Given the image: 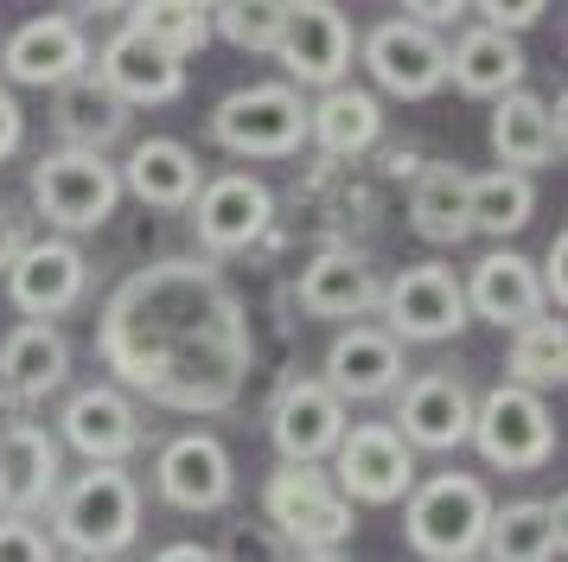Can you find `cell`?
I'll list each match as a JSON object with an SVG mask.
<instances>
[{
	"label": "cell",
	"mask_w": 568,
	"mask_h": 562,
	"mask_svg": "<svg viewBox=\"0 0 568 562\" xmlns=\"http://www.w3.org/2000/svg\"><path fill=\"white\" fill-rule=\"evenodd\" d=\"M141 39H154L160 51H173V58H192V51H205L211 39V7L199 0H148V7H122Z\"/></svg>",
	"instance_id": "obj_34"
},
{
	"label": "cell",
	"mask_w": 568,
	"mask_h": 562,
	"mask_svg": "<svg viewBox=\"0 0 568 562\" xmlns=\"http://www.w3.org/2000/svg\"><path fill=\"white\" fill-rule=\"evenodd\" d=\"M307 141L326 160H358L384 141V102L371 97L364 83H338V90H320L307 102Z\"/></svg>",
	"instance_id": "obj_29"
},
{
	"label": "cell",
	"mask_w": 568,
	"mask_h": 562,
	"mask_svg": "<svg viewBox=\"0 0 568 562\" xmlns=\"http://www.w3.org/2000/svg\"><path fill=\"white\" fill-rule=\"evenodd\" d=\"M148 562H217V556H211L205 543H166V550H154Z\"/></svg>",
	"instance_id": "obj_43"
},
{
	"label": "cell",
	"mask_w": 568,
	"mask_h": 562,
	"mask_svg": "<svg viewBox=\"0 0 568 562\" xmlns=\"http://www.w3.org/2000/svg\"><path fill=\"white\" fill-rule=\"evenodd\" d=\"M90 64H97V77H103L109 97L129 102V109H160V102L185 97V58L160 51L154 39H141L134 26H115Z\"/></svg>",
	"instance_id": "obj_20"
},
{
	"label": "cell",
	"mask_w": 568,
	"mask_h": 562,
	"mask_svg": "<svg viewBox=\"0 0 568 562\" xmlns=\"http://www.w3.org/2000/svg\"><path fill=\"white\" fill-rule=\"evenodd\" d=\"M333 485L345 505H403L415 492V454L403 448V434L389 422H352L345 441L333 448Z\"/></svg>",
	"instance_id": "obj_10"
},
{
	"label": "cell",
	"mask_w": 568,
	"mask_h": 562,
	"mask_svg": "<svg viewBox=\"0 0 568 562\" xmlns=\"http://www.w3.org/2000/svg\"><path fill=\"white\" fill-rule=\"evenodd\" d=\"M403 20L440 32V26H466V7H460V0H454V7H447V0H409V7H403Z\"/></svg>",
	"instance_id": "obj_41"
},
{
	"label": "cell",
	"mask_w": 568,
	"mask_h": 562,
	"mask_svg": "<svg viewBox=\"0 0 568 562\" xmlns=\"http://www.w3.org/2000/svg\"><path fill=\"white\" fill-rule=\"evenodd\" d=\"M27 192H32V211L71 243L83 230H103L122 204V179H115V160L103 153H71V148H52L32 160L27 173Z\"/></svg>",
	"instance_id": "obj_4"
},
{
	"label": "cell",
	"mask_w": 568,
	"mask_h": 562,
	"mask_svg": "<svg viewBox=\"0 0 568 562\" xmlns=\"http://www.w3.org/2000/svg\"><path fill=\"white\" fill-rule=\"evenodd\" d=\"M129 122H134V109L109 97L97 71H83L64 90H52V128L71 153H103L109 160V148L129 134Z\"/></svg>",
	"instance_id": "obj_28"
},
{
	"label": "cell",
	"mask_w": 568,
	"mask_h": 562,
	"mask_svg": "<svg viewBox=\"0 0 568 562\" xmlns=\"http://www.w3.org/2000/svg\"><path fill=\"white\" fill-rule=\"evenodd\" d=\"M491 524V485L479 473H428L403 499V536L422 562H479Z\"/></svg>",
	"instance_id": "obj_3"
},
{
	"label": "cell",
	"mask_w": 568,
	"mask_h": 562,
	"mask_svg": "<svg viewBox=\"0 0 568 562\" xmlns=\"http://www.w3.org/2000/svg\"><path fill=\"white\" fill-rule=\"evenodd\" d=\"M473 383L460 371H422V378H403L396 390V422L389 429L403 434V448H428V454H454L473 434Z\"/></svg>",
	"instance_id": "obj_17"
},
{
	"label": "cell",
	"mask_w": 568,
	"mask_h": 562,
	"mask_svg": "<svg viewBox=\"0 0 568 562\" xmlns=\"http://www.w3.org/2000/svg\"><path fill=\"white\" fill-rule=\"evenodd\" d=\"M262 524L282 536L294 556H333L358 518L338 499L326 466H275L262 480Z\"/></svg>",
	"instance_id": "obj_5"
},
{
	"label": "cell",
	"mask_w": 568,
	"mask_h": 562,
	"mask_svg": "<svg viewBox=\"0 0 568 562\" xmlns=\"http://www.w3.org/2000/svg\"><path fill=\"white\" fill-rule=\"evenodd\" d=\"M352 58H358V26L333 0H287L282 39H275V64L287 71V90H338L352 83Z\"/></svg>",
	"instance_id": "obj_7"
},
{
	"label": "cell",
	"mask_w": 568,
	"mask_h": 562,
	"mask_svg": "<svg viewBox=\"0 0 568 562\" xmlns=\"http://www.w3.org/2000/svg\"><path fill=\"white\" fill-rule=\"evenodd\" d=\"M71 383V339L52 320H20L0 339V397L13 409L45 403Z\"/></svg>",
	"instance_id": "obj_23"
},
{
	"label": "cell",
	"mask_w": 568,
	"mask_h": 562,
	"mask_svg": "<svg viewBox=\"0 0 568 562\" xmlns=\"http://www.w3.org/2000/svg\"><path fill=\"white\" fill-rule=\"evenodd\" d=\"M97 358L115 371V390L148 397L154 409L224 415L250 383L256 339L217 262L166 255L115 281L97 313Z\"/></svg>",
	"instance_id": "obj_1"
},
{
	"label": "cell",
	"mask_w": 568,
	"mask_h": 562,
	"mask_svg": "<svg viewBox=\"0 0 568 562\" xmlns=\"http://www.w3.org/2000/svg\"><path fill=\"white\" fill-rule=\"evenodd\" d=\"M549 13V0H486V7H466V20H479V26H491V32H505V39H517V32H530V26Z\"/></svg>",
	"instance_id": "obj_38"
},
{
	"label": "cell",
	"mask_w": 568,
	"mask_h": 562,
	"mask_svg": "<svg viewBox=\"0 0 568 562\" xmlns=\"http://www.w3.org/2000/svg\"><path fill=\"white\" fill-rule=\"evenodd\" d=\"M491 153L505 173H537L549 160H562V116L549 109L530 90H511V97L491 102Z\"/></svg>",
	"instance_id": "obj_26"
},
{
	"label": "cell",
	"mask_w": 568,
	"mask_h": 562,
	"mask_svg": "<svg viewBox=\"0 0 568 562\" xmlns=\"http://www.w3.org/2000/svg\"><path fill=\"white\" fill-rule=\"evenodd\" d=\"M403 345L389 339L384 327H345L326 345V364H320V383L333 390L338 403H384L403 390Z\"/></svg>",
	"instance_id": "obj_22"
},
{
	"label": "cell",
	"mask_w": 568,
	"mask_h": 562,
	"mask_svg": "<svg viewBox=\"0 0 568 562\" xmlns=\"http://www.w3.org/2000/svg\"><path fill=\"white\" fill-rule=\"evenodd\" d=\"M64 485V448L45 422L7 415L0 422V518H45Z\"/></svg>",
	"instance_id": "obj_14"
},
{
	"label": "cell",
	"mask_w": 568,
	"mask_h": 562,
	"mask_svg": "<svg viewBox=\"0 0 568 562\" xmlns=\"http://www.w3.org/2000/svg\"><path fill=\"white\" fill-rule=\"evenodd\" d=\"M185 211H192V230H199L205 262H217V255H236V250H250V243L268 237V224H275V192L256 173H217L199 185V199L185 204Z\"/></svg>",
	"instance_id": "obj_15"
},
{
	"label": "cell",
	"mask_w": 568,
	"mask_h": 562,
	"mask_svg": "<svg viewBox=\"0 0 568 562\" xmlns=\"http://www.w3.org/2000/svg\"><path fill=\"white\" fill-rule=\"evenodd\" d=\"M0 562H58V543L39 518H0Z\"/></svg>",
	"instance_id": "obj_37"
},
{
	"label": "cell",
	"mask_w": 568,
	"mask_h": 562,
	"mask_svg": "<svg viewBox=\"0 0 568 562\" xmlns=\"http://www.w3.org/2000/svg\"><path fill=\"white\" fill-rule=\"evenodd\" d=\"M294 562H352V556H338V550H333V556H294Z\"/></svg>",
	"instance_id": "obj_44"
},
{
	"label": "cell",
	"mask_w": 568,
	"mask_h": 562,
	"mask_svg": "<svg viewBox=\"0 0 568 562\" xmlns=\"http://www.w3.org/2000/svg\"><path fill=\"white\" fill-rule=\"evenodd\" d=\"M562 378H568V332H562V320L542 313V320H530V327H517L511 345H505V383L542 397V390H562Z\"/></svg>",
	"instance_id": "obj_33"
},
{
	"label": "cell",
	"mask_w": 568,
	"mask_h": 562,
	"mask_svg": "<svg viewBox=\"0 0 568 562\" xmlns=\"http://www.w3.org/2000/svg\"><path fill=\"white\" fill-rule=\"evenodd\" d=\"M562 262H568V237L556 230L549 237V250H542V262H537V281H542V301L562 313V301H568V275H562Z\"/></svg>",
	"instance_id": "obj_39"
},
{
	"label": "cell",
	"mask_w": 568,
	"mask_h": 562,
	"mask_svg": "<svg viewBox=\"0 0 568 562\" xmlns=\"http://www.w3.org/2000/svg\"><path fill=\"white\" fill-rule=\"evenodd\" d=\"M524 71H530L524 46L479 20H466L454 32V46H447V83L473 102H498V97H511V90H524Z\"/></svg>",
	"instance_id": "obj_25"
},
{
	"label": "cell",
	"mask_w": 568,
	"mask_h": 562,
	"mask_svg": "<svg viewBox=\"0 0 568 562\" xmlns=\"http://www.w3.org/2000/svg\"><path fill=\"white\" fill-rule=\"evenodd\" d=\"M83 294H90V255L78 243H64V237H32L7 269V301L27 320H52L58 327V313H71Z\"/></svg>",
	"instance_id": "obj_18"
},
{
	"label": "cell",
	"mask_w": 568,
	"mask_h": 562,
	"mask_svg": "<svg viewBox=\"0 0 568 562\" xmlns=\"http://www.w3.org/2000/svg\"><path fill=\"white\" fill-rule=\"evenodd\" d=\"M27 243H32L27 218H20V211H13V204H0V275H7V269H13V255L27 250Z\"/></svg>",
	"instance_id": "obj_42"
},
{
	"label": "cell",
	"mask_w": 568,
	"mask_h": 562,
	"mask_svg": "<svg viewBox=\"0 0 568 562\" xmlns=\"http://www.w3.org/2000/svg\"><path fill=\"white\" fill-rule=\"evenodd\" d=\"M377 313H384V332L396 345H440V339H460L473 327L460 275L447 262H409L403 275H389Z\"/></svg>",
	"instance_id": "obj_9"
},
{
	"label": "cell",
	"mask_w": 568,
	"mask_h": 562,
	"mask_svg": "<svg viewBox=\"0 0 568 562\" xmlns=\"http://www.w3.org/2000/svg\"><path fill=\"white\" fill-rule=\"evenodd\" d=\"M141 441H148L141 409L115 383H83L58 409V448H78L90 466H129L141 454Z\"/></svg>",
	"instance_id": "obj_13"
},
{
	"label": "cell",
	"mask_w": 568,
	"mask_h": 562,
	"mask_svg": "<svg viewBox=\"0 0 568 562\" xmlns=\"http://www.w3.org/2000/svg\"><path fill=\"white\" fill-rule=\"evenodd\" d=\"M466 167L454 160H428L409 185V230L422 243H440V250H460L473 237V218H466Z\"/></svg>",
	"instance_id": "obj_31"
},
{
	"label": "cell",
	"mask_w": 568,
	"mask_h": 562,
	"mask_svg": "<svg viewBox=\"0 0 568 562\" xmlns=\"http://www.w3.org/2000/svg\"><path fill=\"white\" fill-rule=\"evenodd\" d=\"M141 505L148 499H141V480L129 466H83L58 485L52 511H45L52 518L45 536L78 562H115L141 536Z\"/></svg>",
	"instance_id": "obj_2"
},
{
	"label": "cell",
	"mask_w": 568,
	"mask_h": 562,
	"mask_svg": "<svg viewBox=\"0 0 568 562\" xmlns=\"http://www.w3.org/2000/svg\"><path fill=\"white\" fill-rule=\"evenodd\" d=\"M211 141L236 160H287L307 148V97L287 83H243L211 109Z\"/></svg>",
	"instance_id": "obj_6"
},
{
	"label": "cell",
	"mask_w": 568,
	"mask_h": 562,
	"mask_svg": "<svg viewBox=\"0 0 568 562\" xmlns=\"http://www.w3.org/2000/svg\"><path fill=\"white\" fill-rule=\"evenodd\" d=\"M282 20H287V0H224V7H211L217 39H231L236 51H268V58H275Z\"/></svg>",
	"instance_id": "obj_35"
},
{
	"label": "cell",
	"mask_w": 568,
	"mask_h": 562,
	"mask_svg": "<svg viewBox=\"0 0 568 562\" xmlns=\"http://www.w3.org/2000/svg\"><path fill=\"white\" fill-rule=\"evenodd\" d=\"M460 294H466V320H486V327H498V332H517V327H530V320L549 313L537 262L524 250H486L466 269Z\"/></svg>",
	"instance_id": "obj_21"
},
{
	"label": "cell",
	"mask_w": 568,
	"mask_h": 562,
	"mask_svg": "<svg viewBox=\"0 0 568 562\" xmlns=\"http://www.w3.org/2000/svg\"><path fill=\"white\" fill-rule=\"evenodd\" d=\"M294 301H301V313H313V320H352V327H364V320L377 313V301H384V281H377V269H371L364 255L320 250L307 269H301V281H294Z\"/></svg>",
	"instance_id": "obj_24"
},
{
	"label": "cell",
	"mask_w": 568,
	"mask_h": 562,
	"mask_svg": "<svg viewBox=\"0 0 568 562\" xmlns=\"http://www.w3.org/2000/svg\"><path fill=\"white\" fill-rule=\"evenodd\" d=\"M115 179H122V192H134L141 204H154V211H185V204L199 199V185H205L199 153L185 148V141H173V134L134 141L129 160L115 167Z\"/></svg>",
	"instance_id": "obj_27"
},
{
	"label": "cell",
	"mask_w": 568,
	"mask_h": 562,
	"mask_svg": "<svg viewBox=\"0 0 568 562\" xmlns=\"http://www.w3.org/2000/svg\"><path fill=\"white\" fill-rule=\"evenodd\" d=\"M358 58H364V71H371V83L396 102H422L447 83V39L428 32V26L403 20V13L384 20V26H371L358 39ZM377 90H371V97H377Z\"/></svg>",
	"instance_id": "obj_12"
},
{
	"label": "cell",
	"mask_w": 568,
	"mask_h": 562,
	"mask_svg": "<svg viewBox=\"0 0 568 562\" xmlns=\"http://www.w3.org/2000/svg\"><path fill=\"white\" fill-rule=\"evenodd\" d=\"M345 429H352L345 422V403L320 378L282 383V397L268 409V441H275L282 466H326L333 448L345 441Z\"/></svg>",
	"instance_id": "obj_19"
},
{
	"label": "cell",
	"mask_w": 568,
	"mask_h": 562,
	"mask_svg": "<svg viewBox=\"0 0 568 562\" xmlns=\"http://www.w3.org/2000/svg\"><path fill=\"white\" fill-rule=\"evenodd\" d=\"M154 485L173 511H224L236 499V466L231 448L211 429H180L160 441L154 454Z\"/></svg>",
	"instance_id": "obj_16"
},
{
	"label": "cell",
	"mask_w": 568,
	"mask_h": 562,
	"mask_svg": "<svg viewBox=\"0 0 568 562\" xmlns=\"http://www.w3.org/2000/svg\"><path fill=\"white\" fill-rule=\"evenodd\" d=\"M466 441L498 473H542L556 460V415H549L542 397L517 390V383H498L473 403V434Z\"/></svg>",
	"instance_id": "obj_8"
},
{
	"label": "cell",
	"mask_w": 568,
	"mask_h": 562,
	"mask_svg": "<svg viewBox=\"0 0 568 562\" xmlns=\"http://www.w3.org/2000/svg\"><path fill=\"white\" fill-rule=\"evenodd\" d=\"M211 556H217V562H294V550H287L262 518H256V524L243 518V524H224V536H217V550H211Z\"/></svg>",
	"instance_id": "obj_36"
},
{
	"label": "cell",
	"mask_w": 568,
	"mask_h": 562,
	"mask_svg": "<svg viewBox=\"0 0 568 562\" xmlns=\"http://www.w3.org/2000/svg\"><path fill=\"white\" fill-rule=\"evenodd\" d=\"M466 218H473V237H498V250H505V237H517L537 218V185L524 173H505V167L473 173L466 179Z\"/></svg>",
	"instance_id": "obj_32"
},
{
	"label": "cell",
	"mask_w": 568,
	"mask_h": 562,
	"mask_svg": "<svg viewBox=\"0 0 568 562\" xmlns=\"http://www.w3.org/2000/svg\"><path fill=\"white\" fill-rule=\"evenodd\" d=\"M90 32H83L78 13H32L7 32V46H0V83L13 90V83H27V90H64L71 77L90 71Z\"/></svg>",
	"instance_id": "obj_11"
},
{
	"label": "cell",
	"mask_w": 568,
	"mask_h": 562,
	"mask_svg": "<svg viewBox=\"0 0 568 562\" xmlns=\"http://www.w3.org/2000/svg\"><path fill=\"white\" fill-rule=\"evenodd\" d=\"M562 556V499H511L491 505L479 562H556Z\"/></svg>",
	"instance_id": "obj_30"
},
{
	"label": "cell",
	"mask_w": 568,
	"mask_h": 562,
	"mask_svg": "<svg viewBox=\"0 0 568 562\" xmlns=\"http://www.w3.org/2000/svg\"><path fill=\"white\" fill-rule=\"evenodd\" d=\"M20 141H27V116H20V97L0 83V167L20 153Z\"/></svg>",
	"instance_id": "obj_40"
}]
</instances>
